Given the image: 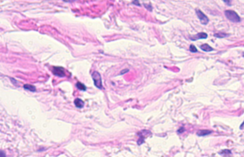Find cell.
<instances>
[{
	"label": "cell",
	"instance_id": "6da1fadb",
	"mask_svg": "<svg viewBox=\"0 0 244 157\" xmlns=\"http://www.w3.org/2000/svg\"><path fill=\"white\" fill-rule=\"evenodd\" d=\"M225 16L228 19L234 23H238L241 22V17L236 12L233 10H226L225 11Z\"/></svg>",
	"mask_w": 244,
	"mask_h": 157
},
{
	"label": "cell",
	"instance_id": "7a4b0ae2",
	"mask_svg": "<svg viewBox=\"0 0 244 157\" xmlns=\"http://www.w3.org/2000/svg\"><path fill=\"white\" fill-rule=\"evenodd\" d=\"M92 78L94 81V84L98 89H102V77L98 71H95L92 74Z\"/></svg>",
	"mask_w": 244,
	"mask_h": 157
},
{
	"label": "cell",
	"instance_id": "3957f363",
	"mask_svg": "<svg viewBox=\"0 0 244 157\" xmlns=\"http://www.w3.org/2000/svg\"><path fill=\"white\" fill-rule=\"evenodd\" d=\"M195 13H196L198 17V19H199L200 22H201V24L206 25L209 22V19L208 18L207 16L201 10L197 8V9H195Z\"/></svg>",
	"mask_w": 244,
	"mask_h": 157
},
{
	"label": "cell",
	"instance_id": "277c9868",
	"mask_svg": "<svg viewBox=\"0 0 244 157\" xmlns=\"http://www.w3.org/2000/svg\"><path fill=\"white\" fill-rule=\"evenodd\" d=\"M52 73L55 75V76H65V72H64V68L62 67H59V66H53L52 69Z\"/></svg>",
	"mask_w": 244,
	"mask_h": 157
},
{
	"label": "cell",
	"instance_id": "5b68a950",
	"mask_svg": "<svg viewBox=\"0 0 244 157\" xmlns=\"http://www.w3.org/2000/svg\"><path fill=\"white\" fill-rule=\"evenodd\" d=\"M208 37V35L206 33H204V32H200V33H198L195 36H193V37H190V39L193 41H195V40H198V39H206Z\"/></svg>",
	"mask_w": 244,
	"mask_h": 157
},
{
	"label": "cell",
	"instance_id": "8992f818",
	"mask_svg": "<svg viewBox=\"0 0 244 157\" xmlns=\"http://www.w3.org/2000/svg\"><path fill=\"white\" fill-rule=\"evenodd\" d=\"M140 132L142 133V134H143V135H141L140 133H138V134H139V136H140V138H139V139H138V144L139 145L142 144L143 143H144V141H145L144 139L146 138V136H147L149 135V134H151V132H150V131H147V132L145 134V135H143V131H141Z\"/></svg>",
	"mask_w": 244,
	"mask_h": 157
},
{
	"label": "cell",
	"instance_id": "52a82bcc",
	"mask_svg": "<svg viewBox=\"0 0 244 157\" xmlns=\"http://www.w3.org/2000/svg\"><path fill=\"white\" fill-rule=\"evenodd\" d=\"M200 48L201 49V50H203V51H204V52H212V51L214 50V49H213V47H210L209 44H202V45L200 47Z\"/></svg>",
	"mask_w": 244,
	"mask_h": 157
},
{
	"label": "cell",
	"instance_id": "ba28073f",
	"mask_svg": "<svg viewBox=\"0 0 244 157\" xmlns=\"http://www.w3.org/2000/svg\"><path fill=\"white\" fill-rule=\"evenodd\" d=\"M74 105L76 106L77 108L81 109V108H83V107H84V105H85L84 101L82 100V99H79V98L75 99L74 101Z\"/></svg>",
	"mask_w": 244,
	"mask_h": 157
},
{
	"label": "cell",
	"instance_id": "9c48e42d",
	"mask_svg": "<svg viewBox=\"0 0 244 157\" xmlns=\"http://www.w3.org/2000/svg\"><path fill=\"white\" fill-rule=\"evenodd\" d=\"M212 133V131L210 130H200L199 131H198L197 135L199 136H207L210 134Z\"/></svg>",
	"mask_w": 244,
	"mask_h": 157
},
{
	"label": "cell",
	"instance_id": "30bf717a",
	"mask_svg": "<svg viewBox=\"0 0 244 157\" xmlns=\"http://www.w3.org/2000/svg\"><path fill=\"white\" fill-rule=\"evenodd\" d=\"M24 89H26V90H29L30 91H32V92H35L36 91V88H35V86H33V85H30V84H25L24 86H23Z\"/></svg>",
	"mask_w": 244,
	"mask_h": 157
},
{
	"label": "cell",
	"instance_id": "8fae6325",
	"mask_svg": "<svg viewBox=\"0 0 244 157\" xmlns=\"http://www.w3.org/2000/svg\"><path fill=\"white\" fill-rule=\"evenodd\" d=\"M76 86L77 88L78 89H79V90H81V91H86L87 90V87L85 86V84H83L81 83V82H79V81L77 82Z\"/></svg>",
	"mask_w": 244,
	"mask_h": 157
},
{
	"label": "cell",
	"instance_id": "7c38bea8",
	"mask_svg": "<svg viewBox=\"0 0 244 157\" xmlns=\"http://www.w3.org/2000/svg\"><path fill=\"white\" fill-rule=\"evenodd\" d=\"M228 36H229V35H227L225 33H216L214 35V37H217V38H225V37H228Z\"/></svg>",
	"mask_w": 244,
	"mask_h": 157
},
{
	"label": "cell",
	"instance_id": "4fadbf2b",
	"mask_svg": "<svg viewBox=\"0 0 244 157\" xmlns=\"http://www.w3.org/2000/svg\"><path fill=\"white\" fill-rule=\"evenodd\" d=\"M190 49V52H193V53H196V52H198L197 48H196V47H195L193 44H191V45H190V49Z\"/></svg>",
	"mask_w": 244,
	"mask_h": 157
},
{
	"label": "cell",
	"instance_id": "5bb4252c",
	"mask_svg": "<svg viewBox=\"0 0 244 157\" xmlns=\"http://www.w3.org/2000/svg\"><path fill=\"white\" fill-rule=\"evenodd\" d=\"M144 5H145V7L147 8L149 11H151H151L153 10V7H152L151 4H144Z\"/></svg>",
	"mask_w": 244,
	"mask_h": 157
},
{
	"label": "cell",
	"instance_id": "9a60e30c",
	"mask_svg": "<svg viewBox=\"0 0 244 157\" xmlns=\"http://www.w3.org/2000/svg\"><path fill=\"white\" fill-rule=\"evenodd\" d=\"M225 4H226L228 6H231V1L232 0H223Z\"/></svg>",
	"mask_w": 244,
	"mask_h": 157
},
{
	"label": "cell",
	"instance_id": "2e32d148",
	"mask_svg": "<svg viewBox=\"0 0 244 157\" xmlns=\"http://www.w3.org/2000/svg\"><path fill=\"white\" fill-rule=\"evenodd\" d=\"M133 4H135L136 5H138V6H140V4L139 3V1L138 0H134L133 2Z\"/></svg>",
	"mask_w": 244,
	"mask_h": 157
},
{
	"label": "cell",
	"instance_id": "e0dca14e",
	"mask_svg": "<svg viewBox=\"0 0 244 157\" xmlns=\"http://www.w3.org/2000/svg\"><path fill=\"white\" fill-rule=\"evenodd\" d=\"M128 71H129L128 69H127V70H126V69H125V70H123V71H122L120 72V74H123L124 73H125V72H128Z\"/></svg>",
	"mask_w": 244,
	"mask_h": 157
},
{
	"label": "cell",
	"instance_id": "ac0fdd59",
	"mask_svg": "<svg viewBox=\"0 0 244 157\" xmlns=\"http://www.w3.org/2000/svg\"><path fill=\"white\" fill-rule=\"evenodd\" d=\"M184 130H185V129H184V128L182 127L181 129H179V130H178V133H182V131H184Z\"/></svg>",
	"mask_w": 244,
	"mask_h": 157
},
{
	"label": "cell",
	"instance_id": "d6986e66",
	"mask_svg": "<svg viewBox=\"0 0 244 157\" xmlns=\"http://www.w3.org/2000/svg\"><path fill=\"white\" fill-rule=\"evenodd\" d=\"M64 2H73V1H75V0H63Z\"/></svg>",
	"mask_w": 244,
	"mask_h": 157
},
{
	"label": "cell",
	"instance_id": "ffe728a7",
	"mask_svg": "<svg viewBox=\"0 0 244 157\" xmlns=\"http://www.w3.org/2000/svg\"><path fill=\"white\" fill-rule=\"evenodd\" d=\"M243 57H244V52H243Z\"/></svg>",
	"mask_w": 244,
	"mask_h": 157
}]
</instances>
